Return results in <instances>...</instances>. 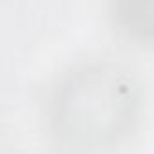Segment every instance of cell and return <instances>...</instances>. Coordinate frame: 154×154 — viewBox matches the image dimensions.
<instances>
[{
  "label": "cell",
  "mask_w": 154,
  "mask_h": 154,
  "mask_svg": "<svg viewBox=\"0 0 154 154\" xmlns=\"http://www.w3.org/2000/svg\"><path fill=\"white\" fill-rule=\"evenodd\" d=\"M51 105L53 132L60 143L94 149L125 129L134 114L136 87L118 67H85L56 89Z\"/></svg>",
  "instance_id": "cell-1"
},
{
  "label": "cell",
  "mask_w": 154,
  "mask_h": 154,
  "mask_svg": "<svg viewBox=\"0 0 154 154\" xmlns=\"http://www.w3.org/2000/svg\"><path fill=\"white\" fill-rule=\"evenodd\" d=\"M116 18L125 29L141 36H154V0H134L123 2Z\"/></svg>",
  "instance_id": "cell-2"
}]
</instances>
